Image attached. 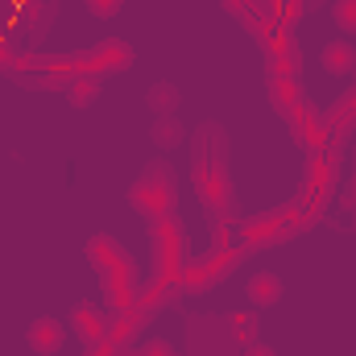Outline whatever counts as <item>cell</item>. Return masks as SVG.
Returning a JSON list of instances; mask_svg holds the SVG:
<instances>
[{
	"mask_svg": "<svg viewBox=\"0 0 356 356\" xmlns=\"http://www.w3.org/2000/svg\"><path fill=\"white\" fill-rule=\"evenodd\" d=\"M71 327H75V336H79L83 344H99V340H104V332H108V319H104V311H99V307L79 302V307L71 311Z\"/></svg>",
	"mask_w": 356,
	"mask_h": 356,
	"instance_id": "9c48e42d",
	"label": "cell"
},
{
	"mask_svg": "<svg viewBox=\"0 0 356 356\" xmlns=\"http://www.w3.org/2000/svg\"><path fill=\"white\" fill-rule=\"evenodd\" d=\"M269 99L277 104V112L290 120L294 116V108H298V83L294 79H286V75H269Z\"/></svg>",
	"mask_w": 356,
	"mask_h": 356,
	"instance_id": "4fadbf2b",
	"label": "cell"
},
{
	"mask_svg": "<svg viewBox=\"0 0 356 356\" xmlns=\"http://www.w3.org/2000/svg\"><path fill=\"white\" fill-rule=\"evenodd\" d=\"M99 91H104V83H99V75H91V71H79V75H71V83H67V99L83 112V108H91L95 99H99Z\"/></svg>",
	"mask_w": 356,
	"mask_h": 356,
	"instance_id": "8fae6325",
	"label": "cell"
},
{
	"mask_svg": "<svg viewBox=\"0 0 356 356\" xmlns=\"http://www.w3.org/2000/svg\"><path fill=\"white\" fill-rule=\"evenodd\" d=\"M319 63H323V71H327V75L348 79V75L356 71V46H353V42H344V38H340V42H327V46H323V54H319Z\"/></svg>",
	"mask_w": 356,
	"mask_h": 356,
	"instance_id": "30bf717a",
	"label": "cell"
},
{
	"mask_svg": "<svg viewBox=\"0 0 356 356\" xmlns=\"http://www.w3.org/2000/svg\"><path fill=\"white\" fill-rule=\"evenodd\" d=\"M75 67H79V63H50V58L33 54V58H25V63L17 67V79L33 91H58V88L71 83V75H79Z\"/></svg>",
	"mask_w": 356,
	"mask_h": 356,
	"instance_id": "5b68a950",
	"label": "cell"
},
{
	"mask_svg": "<svg viewBox=\"0 0 356 356\" xmlns=\"http://www.w3.org/2000/svg\"><path fill=\"white\" fill-rule=\"evenodd\" d=\"M344 211H353L348 224L356 228V154H353V182H348V191H344Z\"/></svg>",
	"mask_w": 356,
	"mask_h": 356,
	"instance_id": "ffe728a7",
	"label": "cell"
},
{
	"mask_svg": "<svg viewBox=\"0 0 356 356\" xmlns=\"http://www.w3.org/2000/svg\"><path fill=\"white\" fill-rule=\"evenodd\" d=\"M186 344L191 356H241L245 348L236 344L228 319H207V315H191L186 323Z\"/></svg>",
	"mask_w": 356,
	"mask_h": 356,
	"instance_id": "277c9868",
	"label": "cell"
},
{
	"mask_svg": "<svg viewBox=\"0 0 356 356\" xmlns=\"http://www.w3.org/2000/svg\"><path fill=\"white\" fill-rule=\"evenodd\" d=\"M91 17H116L120 13V0H83Z\"/></svg>",
	"mask_w": 356,
	"mask_h": 356,
	"instance_id": "d6986e66",
	"label": "cell"
},
{
	"mask_svg": "<svg viewBox=\"0 0 356 356\" xmlns=\"http://www.w3.org/2000/svg\"><path fill=\"white\" fill-rule=\"evenodd\" d=\"M273 8H277V0H273Z\"/></svg>",
	"mask_w": 356,
	"mask_h": 356,
	"instance_id": "603a6c76",
	"label": "cell"
},
{
	"mask_svg": "<svg viewBox=\"0 0 356 356\" xmlns=\"http://www.w3.org/2000/svg\"><path fill=\"white\" fill-rule=\"evenodd\" d=\"M170 199H175V186H170V170H166L162 162L145 166L141 178L133 182V191H129V203H133L149 224H162V220L170 216Z\"/></svg>",
	"mask_w": 356,
	"mask_h": 356,
	"instance_id": "3957f363",
	"label": "cell"
},
{
	"mask_svg": "<svg viewBox=\"0 0 356 356\" xmlns=\"http://www.w3.org/2000/svg\"><path fill=\"white\" fill-rule=\"evenodd\" d=\"M195 186L207 207V224L228 228L236 216H232V186L224 170V129L220 124H203L195 133Z\"/></svg>",
	"mask_w": 356,
	"mask_h": 356,
	"instance_id": "6da1fadb",
	"label": "cell"
},
{
	"mask_svg": "<svg viewBox=\"0 0 356 356\" xmlns=\"http://www.w3.org/2000/svg\"><path fill=\"white\" fill-rule=\"evenodd\" d=\"M245 290H249V302L253 307H273L282 298V277L277 273H253Z\"/></svg>",
	"mask_w": 356,
	"mask_h": 356,
	"instance_id": "7c38bea8",
	"label": "cell"
},
{
	"mask_svg": "<svg viewBox=\"0 0 356 356\" xmlns=\"http://www.w3.org/2000/svg\"><path fill=\"white\" fill-rule=\"evenodd\" d=\"M182 137H186V133H182V120H178L175 112H170V116H158V120H154V129H149V141H154V145H162V149H175Z\"/></svg>",
	"mask_w": 356,
	"mask_h": 356,
	"instance_id": "2e32d148",
	"label": "cell"
},
{
	"mask_svg": "<svg viewBox=\"0 0 356 356\" xmlns=\"http://www.w3.org/2000/svg\"><path fill=\"white\" fill-rule=\"evenodd\" d=\"M220 4H224V13H232L236 21H245L253 33L266 29V8H261V0H220Z\"/></svg>",
	"mask_w": 356,
	"mask_h": 356,
	"instance_id": "5bb4252c",
	"label": "cell"
},
{
	"mask_svg": "<svg viewBox=\"0 0 356 356\" xmlns=\"http://www.w3.org/2000/svg\"><path fill=\"white\" fill-rule=\"evenodd\" d=\"M88 257H91V266L99 269V277H104L108 302H112L116 311L129 307V298H133V290H137V269L129 261V253H124L112 236H95L88 245Z\"/></svg>",
	"mask_w": 356,
	"mask_h": 356,
	"instance_id": "7a4b0ae2",
	"label": "cell"
},
{
	"mask_svg": "<svg viewBox=\"0 0 356 356\" xmlns=\"http://www.w3.org/2000/svg\"><path fill=\"white\" fill-rule=\"evenodd\" d=\"M241 356H277V353H273L269 344H261V340H257V344H249V348H245Z\"/></svg>",
	"mask_w": 356,
	"mask_h": 356,
	"instance_id": "44dd1931",
	"label": "cell"
},
{
	"mask_svg": "<svg viewBox=\"0 0 356 356\" xmlns=\"http://www.w3.org/2000/svg\"><path fill=\"white\" fill-rule=\"evenodd\" d=\"M228 327H232V336H236L241 348L257 344V315H253V311H232V315H228Z\"/></svg>",
	"mask_w": 356,
	"mask_h": 356,
	"instance_id": "e0dca14e",
	"label": "cell"
},
{
	"mask_svg": "<svg viewBox=\"0 0 356 356\" xmlns=\"http://www.w3.org/2000/svg\"><path fill=\"white\" fill-rule=\"evenodd\" d=\"M298 4H311V8H315V4H319V0H298Z\"/></svg>",
	"mask_w": 356,
	"mask_h": 356,
	"instance_id": "7402d4cb",
	"label": "cell"
},
{
	"mask_svg": "<svg viewBox=\"0 0 356 356\" xmlns=\"http://www.w3.org/2000/svg\"><path fill=\"white\" fill-rule=\"evenodd\" d=\"M154 241H158V266H162V277L170 282V277H178V261H182V228H178L175 216H166L162 224H154Z\"/></svg>",
	"mask_w": 356,
	"mask_h": 356,
	"instance_id": "52a82bcc",
	"label": "cell"
},
{
	"mask_svg": "<svg viewBox=\"0 0 356 356\" xmlns=\"http://www.w3.org/2000/svg\"><path fill=\"white\" fill-rule=\"evenodd\" d=\"M88 67L91 75H108V71H129L133 67V50H129V42H120V38H104V42H95L88 54L79 58V71Z\"/></svg>",
	"mask_w": 356,
	"mask_h": 356,
	"instance_id": "8992f818",
	"label": "cell"
},
{
	"mask_svg": "<svg viewBox=\"0 0 356 356\" xmlns=\"http://www.w3.org/2000/svg\"><path fill=\"white\" fill-rule=\"evenodd\" d=\"M25 344H29L38 356H54L63 344H67V327H63L58 319L42 315V319H33V323H29V332H25Z\"/></svg>",
	"mask_w": 356,
	"mask_h": 356,
	"instance_id": "ba28073f",
	"label": "cell"
},
{
	"mask_svg": "<svg viewBox=\"0 0 356 356\" xmlns=\"http://www.w3.org/2000/svg\"><path fill=\"white\" fill-rule=\"evenodd\" d=\"M145 104L158 112V116H170V112H178V104H182V95H178V88L175 83H154V88L145 91Z\"/></svg>",
	"mask_w": 356,
	"mask_h": 356,
	"instance_id": "9a60e30c",
	"label": "cell"
},
{
	"mask_svg": "<svg viewBox=\"0 0 356 356\" xmlns=\"http://www.w3.org/2000/svg\"><path fill=\"white\" fill-rule=\"evenodd\" d=\"M332 17L344 33H356V0H332Z\"/></svg>",
	"mask_w": 356,
	"mask_h": 356,
	"instance_id": "ac0fdd59",
	"label": "cell"
}]
</instances>
